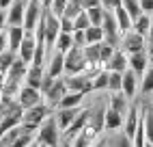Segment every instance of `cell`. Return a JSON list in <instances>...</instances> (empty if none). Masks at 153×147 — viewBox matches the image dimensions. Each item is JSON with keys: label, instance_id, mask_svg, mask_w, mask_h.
<instances>
[{"label": "cell", "instance_id": "obj_1", "mask_svg": "<svg viewBox=\"0 0 153 147\" xmlns=\"http://www.w3.org/2000/svg\"><path fill=\"white\" fill-rule=\"evenodd\" d=\"M60 134H63V130L58 128L56 117H54V112H52L41 125H39V130L35 134V145H45V147L60 145Z\"/></svg>", "mask_w": 153, "mask_h": 147}, {"label": "cell", "instance_id": "obj_2", "mask_svg": "<svg viewBox=\"0 0 153 147\" xmlns=\"http://www.w3.org/2000/svg\"><path fill=\"white\" fill-rule=\"evenodd\" d=\"M84 63H86L84 46H76L74 44L65 52V74H80V71H84Z\"/></svg>", "mask_w": 153, "mask_h": 147}, {"label": "cell", "instance_id": "obj_3", "mask_svg": "<svg viewBox=\"0 0 153 147\" xmlns=\"http://www.w3.org/2000/svg\"><path fill=\"white\" fill-rule=\"evenodd\" d=\"M43 15H45V48H48V54H50L54 50L56 37L60 35V17L54 15L50 9H43Z\"/></svg>", "mask_w": 153, "mask_h": 147}, {"label": "cell", "instance_id": "obj_4", "mask_svg": "<svg viewBox=\"0 0 153 147\" xmlns=\"http://www.w3.org/2000/svg\"><path fill=\"white\" fill-rule=\"evenodd\" d=\"M54 110L48 106L45 102L37 104V106H30V108H24V117H22V123H28V125H35V128H39L50 115H52Z\"/></svg>", "mask_w": 153, "mask_h": 147}, {"label": "cell", "instance_id": "obj_5", "mask_svg": "<svg viewBox=\"0 0 153 147\" xmlns=\"http://www.w3.org/2000/svg\"><path fill=\"white\" fill-rule=\"evenodd\" d=\"M140 117H142V104L131 102L129 108H127V112H125V121H123V132L129 136V141L134 139V134H136V128H138V123H140Z\"/></svg>", "mask_w": 153, "mask_h": 147}, {"label": "cell", "instance_id": "obj_6", "mask_svg": "<svg viewBox=\"0 0 153 147\" xmlns=\"http://www.w3.org/2000/svg\"><path fill=\"white\" fill-rule=\"evenodd\" d=\"M17 102L22 104V108L37 106V104L43 102V91L37 89V87H30V85H22L19 93H17Z\"/></svg>", "mask_w": 153, "mask_h": 147}, {"label": "cell", "instance_id": "obj_7", "mask_svg": "<svg viewBox=\"0 0 153 147\" xmlns=\"http://www.w3.org/2000/svg\"><path fill=\"white\" fill-rule=\"evenodd\" d=\"M121 48H123L127 54H131V52H140V50H147V37L136 33L134 28L127 30V33L121 37Z\"/></svg>", "mask_w": 153, "mask_h": 147}, {"label": "cell", "instance_id": "obj_8", "mask_svg": "<svg viewBox=\"0 0 153 147\" xmlns=\"http://www.w3.org/2000/svg\"><path fill=\"white\" fill-rule=\"evenodd\" d=\"M67 93V85H65V76H60V78H56L54 80V85L50 87L45 93H43V102L48 104L52 110H56V106H58V102L63 100V95Z\"/></svg>", "mask_w": 153, "mask_h": 147}, {"label": "cell", "instance_id": "obj_9", "mask_svg": "<svg viewBox=\"0 0 153 147\" xmlns=\"http://www.w3.org/2000/svg\"><path fill=\"white\" fill-rule=\"evenodd\" d=\"M43 15V7L39 0H28L26 2V11H24V28L28 33H33L35 26L39 24V20Z\"/></svg>", "mask_w": 153, "mask_h": 147}, {"label": "cell", "instance_id": "obj_10", "mask_svg": "<svg viewBox=\"0 0 153 147\" xmlns=\"http://www.w3.org/2000/svg\"><path fill=\"white\" fill-rule=\"evenodd\" d=\"M65 85L67 91H82V93H91L93 91V80L86 74H65Z\"/></svg>", "mask_w": 153, "mask_h": 147}, {"label": "cell", "instance_id": "obj_11", "mask_svg": "<svg viewBox=\"0 0 153 147\" xmlns=\"http://www.w3.org/2000/svg\"><path fill=\"white\" fill-rule=\"evenodd\" d=\"M45 71L54 78H60L65 76V52L60 50H52L48 54V61H45Z\"/></svg>", "mask_w": 153, "mask_h": 147}, {"label": "cell", "instance_id": "obj_12", "mask_svg": "<svg viewBox=\"0 0 153 147\" xmlns=\"http://www.w3.org/2000/svg\"><path fill=\"white\" fill-rule=\"evenodd\" d=\"M123 121H125V115L119 112L114 108H110L106 104V112H104V130L106 132H117V130H123Z\"/></svg>", "mask_w": 153, "mask_h": 147}, {"label": "cell", "instance_id": "obj_13", "mask_svg": "<svg viewBox=\"0 0 153 147\" xmlns=\"http://www.w3.org/2000/svg\"><path fill=\"white\" fill-rule=\"evenodd\" d=\"M26 2H28V0H13V2L9 4V9H7V26H15V24L24 26Z\"/></svg>", "mask_w": 153, "mask_h": 147}, {"label": "cell", "instance_id": "obj_14", "mask_svg": "<svg viewBox=\"0 0 153 147\" xmlns=\"http://www.w3.org/2000/svg\"><path fill=\"white\" fill-rule=\"evenodd\" d=\"M138 89H140V76H138L134 69L127 67L123 71V87H121V91H123L129 100H134L136 93H138Z\"/></svg>", "mask_w": 153, "mask_h": 147}, {"label": "cell", "instance_id": "obj_15", "mask_svg": "<svg viewBox=\"0 0 153 147\" xmlns=\"http://www.w3.org/2000/svg\"><path fill=\"white\" fill-rule=\"evenodd\" d=\"M84 104H80V106H71V108H56L54 110V117H56V123L60 130H67L71 123H74V119L78 117V112L82 110Z\"/></svg>", "mask_w": 153, "mask_h": 147}, {"label": "cell", "instance_id": "obj_16", "mask_svg": "<svg viewBox=\"0 0 153 147\" xmlns=\"http://www.w3.org/2000/svg\"><path fill=\"white\" fill-rule=\"evenodd\" d=\"M127 67H129V54H127L123 48H117L114 54L110 56V61L106 63V69H110V71H121V74H123Z\"/></svg>", "mask_w": 153, "mask_h": 147}, {"label": "cell", "instance_id": "obj_17", "mask_svg": "<svg viewBox=\"0 0 153 147\" xmlns=\"http://www.w3.org/2000/svg\"><path fill=\"white\" fill-rule=\"evenodd\" d=\"M35 48H37V39H35V33H28L26 30V35L22 39V44H19V50H17V54L22 56L26 63H33V56H35Z\"/></svg>", "mask_w": 153, "mask_h": 147}, {"label": "cell", "instance_id": "obj_18", "mask_svg": "<svg viewBox=\"0 0 153 147\" xmlns=\"http://www.w3.org/2000/svg\"><path fill=\"white\" fill-rule=\"evenodd\" d=\"M7 48H11L13 52L19 50V44H22V39L26 35V28L22 24H15V26H7Z\"/></svg>", "mask_w": 153, "mask_h": 147}, {"label": "cell", "instance_id": "obj_19", "mask_svg": "<svg viewBox=\"0 0 153 147\" xmlns=\"http://www.w3.org/2000/svg\"><path fill=\"white\" fill-rule=\"evenodd\" d=\"M114 17H117V24H119V33H121V37H123L127 30H131V26H134V17L129 15V11L123 7V4H119L114 11Z\"/></svg>", "mask_w": 153, "mask_h": 147}, {"label": "cell", "instance_id": "obj_20", "mask_svg": "<svg viewBox=\"0 0 153 147\" xmlns=\"http://www.w3.org/2000/svg\"><path fill=\"white\" fill-rule=\"evenodd\" d=\"M28 65H30V63H26L22 56L17 54V58L13 61V65L9 67V71H7V78L9 80H15V82H24L26 71H28Z\"/></svg>", "mask_w": 153, "mask_h": 147}, {"label": "cell", "instance_id": "obj_21", "mask_svg": "<svg viewBox=\"0 0 153 147\" xmlns=\"http://www.w3.org/2000/svg\"><path fill=\"white\" fill-rule=\"evenodd\" d=\"M43 76H45V67H43V65H35V63H30V65H28V71H26V78H24V85H30V87L41 89Z\"/></svg>", "mask_w": 153, "mask_h": 147}, {"label": "cell", "instance_id": "obj_22", "mask_svg": "<svg viewBox=\"0 0 153 147\" xmlns=\"http://www.w3.org/2000/svg\"><path fill=\"white\" fill-rule=\"evenodd\" d=\"M108 106L110 108H114V110H119V112H127V108H129V104H131V100L125 95L123 91H110V98H108Z\"/></svg>", "mask_w": 153, "mask_h": 147}, {"label": "cell", "instance_id": "obj_23", "mask_svg": "<svg viewBox=\"0 0 153 147\" xmlns=\"http://www.w3.org/2000/svg\"><path fill=\"white\" fill-rule=\"evenodd\" d=\"M149 67V56H147V50H140V52H131L129 54V69H134L138 76L147 71Z\"/></svg>", "mask_w": 153, "mask_h": 147}, {"label": "cell", "instance_id": "obj_24", "mask_svg": "<svg viewBox=\"0 0 153 147\" xmlns=\"http://www.w3.org/2000/svg\"><path fill=\"white\" fill-rule=\"evenodd\" d=\"M84 98H86V93L82 91H67L63 100L58 102V106L56 108H71V106H80V104H84Z\"/></svg>", "mask_w": 153, "mask_h": 147}, {"label": "cell", "instance_id": "obj_25", "mask_svg": "<svg viewBox=\"0 0 153 147\" xmlns=\"http://www.w3.org/2000/svg\"><path fill=\"white\" fill-rule=\"evenodd\" d=\"M142 121H145V134H147V145L153 147V108L142 104Z\"/></svg>", "mask_w": 153, "mask_h": 147}, {"label": "cell", "instance_id": "obj_26", "mask_svg": "<svg viewBox=\"0 0 153 147\" xmlns=\"http://www.w3.org/2000/svg\"><path fill=\"white\" fill-rule=\"evenodd\" d=\"M138 93L142 98H147V95L153 93V65H149L147 71L140 76V89H138Z\"/></svg>", "mask_w": 153, "mask_h": 147}, {"label": "cell", "instance_id": "obj_27", "mask_svg": "<svg viewBox=\"0 0 153 147\" xmlns=\"http://www.w3.org/2000/svg\"><path fill=\"white\" fill-rule=\"evenodd\" d=\"M131 28H134L136 33L149 37V28H151V13H145V11H142V13L134 20V26H131Z\"/></svg>", "mask_w": 153, "mask_h": 147}, {"label": "cell", "instance_id": "obj_28", "mask_svg": "<svg viewBox=\"0 0 153 147\" xmlns=\"http://www.w3.org/2000/svg\"><path fill=\"white\" fill-rule=\"evenodd\" d=\"M93 91H108V80H110V69H99L93 78Z\"/></svg>", "mask_w": 153, "mask_h": 147}, {"label": "cell", "instance_id": "obj_29", "mask_svg": "<svg viewBox=\"0 0 153 147\" xmlns=\"http://www.w3.org/2000/svg\"><path fill=\"white\" fill-rule=\"evenodd\" d=\"M17 58V52H13L11 48H4L2 52H0V71H9V67L13 65V61Z\"/></svg>", "mask_w": 153, "mask_h": 147}, {"label": "cell", "instance_id": "obj_30", "mask_svg": "<svg viewBox=\"0 0 153 147\" xmlns=\"http://www.w3.org/2000/svg\"><path fill=\"white\" fill-rule=\"evenodd\" d=\"M71 46H74V35L71 33H65L60 30V35L56 37V44H54V50H60V52H67Z\"/></svg>", "mask_w": 153, "mask_h": 147}, {"label": "cell", "instance_id": "obj_31", "mask_svg": "<svg viewBox=\"0 0 153 147\" xmlns=\"http://www.w3.org/2000/svg\"><path fill=\"white\" fill-rule=\"evenodd\" d=\"M86 30V44H99V41H104V28L97 26V24H91Z\"/></svg>", "mask_w": 153, "mask_h": 147}, {"label": "cell", "instance_id": "obj_32", "mask_svg": "<svg viewBox=\"0 0 153 147\" xmlns=\"http://www.w3.org/2000/svg\"><path fill=\"white\" fill-rule=\"evenodd\" d=\"M86 13H88L91 24L101 26V22H104V15H106V9L101 7V4H95V7H88V9H86Z\"/></svg>", "mask_w": 153, "mask_h": 147}, {"label": "cell", "instance_id": "obj_33", "mask_svg": "<svg viewBox=\"0 0 153 147\" xmlns=\"http://www.w3.org/2000/svg\"><path fill=\"white\" fill-rule=\"evenodd\" d=\"M91 26V20H88V13H86V9H82L76 17H74V30H84Z\"/></svg>", "mask_w": 153, "mask_h": 147}, {"label": "cell", "instance_id": "obj_34", "mask_svg": "<svg viewBox=\"0 0 153 147\" xmlns=\"http://www.w3.org/2000/svg\"><path fill=\"white\" fill-rule=\"evenodd\" d=\"M121 87H123V74L121 71H110L108 91H121Z\"/></svg>", "mask_w": 153, "mask_h": 147}, {"label": "cell", "instance_id": "obj_35", "mask_svg": "<svg viewBox=\"0 0 153 147\" xmlns=\"http://www.w3.org/2000/svg\"><path fill=\"white\" fill-rule=\"evenodd\" d=\"M121 4H123L127 11H129V15L131 17H138L140 13H142V7H140V0H121Z\"/></svg>", "mask_w": 153, "mask_h": 147}, {"label": "cell", "instance_id": "obj_36", "mask_svg": "<svg viewBox=\"0 0 153 147\" xmlns=\"http://www.w3.org/2000/svg\"><path fill=\"white\" fill-rule=\"evenodd\" d=\"M99 44H101V41H99ZM99 44H86V46H84V56H86V61H101Z\"/></svg>", "mask_w": 153, "mask_h": 147}, {"label": "cell", "instance_id": "obj_37", "mask_svg": "<svg viewBox=\"0 0 153 147\" xmlns=\"http://www.w3.org/2000/svg\"><path fill=\"white\" fill-rule=\"evenodd\" d=\"M114 50H117V46L108 44V41H101V44H99V54H101V63H108V61H110V56L114 54Z\"/></svg>", "mask_w": 153, "mask_h": 147}, {"label": "cell", "instance_id": "obj_38", "mask_svg": "<svg viewBox=\"0 0 153 147\" xmlns=\"http://www.w3.org/2000/svg\"><path fill=\"white\" fill-rule=\"evenodd\" d=\"M82 9H84V7H82V2H76V0H69V2H67V7H65V13H63V15H69L71 20H74V17H76V15H78L80 11H82Z\"/></svg>", "mask_w": 153, "mask_h": 147}, {"label": "cell", "instance_id": "obj_39", "mask_svg": "<svg viewBox=\"0 0 153 147\" xmlns=\"http://www.w3.org/2000/svg\"><path fill=\"white\" fill-rule=\"evenodd\" d=\"M67 2L69 0H52V4H50V11H52L54 15H63L65 13V7H67Z\"/></svg>", "mask_w": 153, "mask_h": 147}, {"label": "cell", "instance_id": "obj_40", "mask_svg": "<svg viewBox=\"0 0 153 147\" xmlns=\"http://www.w3.org/2000/svg\"><path fill=\"white\" fill-rule=\"evenodd\" d=\"M60 30L65 33H74V20L69 15H60Z\"/></svg>", "mask_w": 153, "mask_h": 147}, {"label": "cell", "instance_id": "obj_41", "mask_svg": "<svg viewBox=\"0 0 153 147\" xmlns=\"http://www.w3.org/2000/svg\"><path fill=\"white\" fill-rule=\"evenodd\" d=\"M74 44L76 46H86V30H74Z\"/></svg>", "mask_w": 153, "mask_h": 147}, {"label": "cell", "instance_id": "obj_42", "mask_svg": "<svg viewBox=\"0 0 153 147\" xmlns=\"http://www.w3.org/2000/svg\"><path fill=\"white\" fill-rule=\"evenodd\" d=\"M119 4H121V0H101V7H104L106 11H114Z\"/></svg>", "mask_w": 153, "mask_h": 147}, {"label": "cell", "instance_id": "obj_43", "mask_svg": "<svg viewBox=\"0 0 153 147\" xmlns=\"http://www.w3.org/2000/svg\"><path fill=\"white\" fill-rule=\"evenodd\" d=\"M140 7L145 13H153V0H140Z\"/></svg>", "mask_w": 153, "mask_h": 147}, {"label": "cell", "instance_id": "obj_44", "mask_svg": "<svg viewBox=\"0 0 153 147\" xmlns=\"http://www.w3.org/2000/svg\"><path fill=\"white\" fill-rule=\"evenodd\" d=\"M7 28V9H0V30Z\"/></svg>", "mask_w": 153, "mask_h": 147}, {"label": "cell", "instance_id": "obj_45", "mask_svg": "<svg viewBox=\"0 0 153 147\" xmlns=\"http://www.w3.org/2000/svg\"><path fill=\"white\" fill-rule=\"evenodd\" d=\"M95 4H101V0H82V7H84V9L95 7Z\"/></svg>", "mask_w": 153, "mask_h": 147}, {"label": "cell", "instance_id": "obj_46", "mask_svg": "<svg viewBox=\"0 0 153 147\" xmlns=\"http://www.w3.org/2000/svg\"><path fill=\"white\" fill-rule=\"evenodd\" d=\"M147 56H149V65H153V44L147 46Z\"/></svg>", "mask_w": 153, "mask_h": 147}, {"label": "cell", "instance_id": "obj_47", "mask_svg": "<svg viewBox=\"0 0 153 147\" xmlns=\"http://www.w3.org/2000/svg\"><path fill=\"white\" fill-rule=\"evenodd\" d=\"M4 85H7V74H4V71H0V91L4 89Z\"/></svg>", "mask_w": 153, "mask_h": 147}, {"label": "cell", "instance_id": "obj_48", "mask_svg": "<svg viewBox=\"0 0 153 147\" xmlns=\"http://www.w3.org/2000/svg\"><path fill=\"white\" fill-rule=\"evenodd\" d=\"M151 44H153V13H151V28H149V37H147Z\"/></svg>", "mask_w": 153, "mask_h": 147}, {"label": "cell", "instance_id": "obj_49", "mask_svg": "<svg viewBox=\"0 0 153 147\" xmlns=\"http://www.w3.org/2000/svg\"><path fill=\"white\" fill-rule=\"evenodd\" d=\"M11 2H13V0H0V9H9Z\"/></svg>", "mask_w": 153, "mask_h": 147}, {"label": "cell", "instance_id": "obj_50", "mask_svg": "<svg viewBox=\"0 0 153 147\" xmlns=\"http://www.w3.org/2000/svg\"><path fill=\"white\" fill-rule=\"evenodd\" d=\"M39 2H41V7H43V9H50V4H52V0H39Z\"/></svg>", "mask_w": 153, "mask_h": 147}]
</instances>
